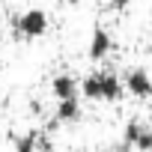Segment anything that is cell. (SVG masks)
I'll return each instance as SVG.
<instances>
[{"label":"cell","instance_id":"6da1fadb","mask_svg":"<svg viewBox=\"0 0 152 152\" xmlns=\"http://www.w3.org/2000/svg\"><path fill=\"white\" fill-rule=\"evenodd\" d=\"M12 27L24 36V39H39L48 33V12L45 9H27L24 15L12 18Z\"/></svg>","mask_w":152,"mask_h":152},{"label":"cell","instance_id":"7a4b0ae2","mask_svg":"<svg viewBox=\"0 0 152 152\" xmlns=\"http://www.w3.org/2000/svg\"><path fill=\"white\" fill-rule=\"evenodd\" d=\"M122 143L134 146L137 152H152V128H146L140 119H128L122 131Z\"/></svg>","mask_w":152,"mask_h":152},{"label":"cell","instance_id":"3957f363","mask_svg":"<svg viewBox=\"0 0 152 152\" xmlns=\"http://www.w3.org/2000/svg\"><path fill=\"white\" fill-rule=\"evenodd\" d=\"M125 93L134 96V99H149L152 96V78H149V72L143 66L128 69V75H125Z\"/></svg>","mask_w":152,"mask_h":152},{"label":"cell","instance_id":"277c9868","mask_svg":"<svg viewBox=\"0 0 152 152\" xmlns=\"http://www.w3.org/2000/svg\"><path fill=\"white\" fill-rule=\"evenodd\" d=\"M110 51H113V36H110L104 27H96L93 36H90V48H87L90 63H102V60H107Z\"/></svg>","mask_w":152,"mask_h":152},{"label":"cell","instance_id":"5b68a950","mask_svg":"<svg viewBox=\"0 0 152 152\" xmlns=\"http://www.w3.org/2000/svg\"><path fill=\"white\" fill-rule=\"evenodd\" d=\"M51 93H54V99L60 102V99H75V96H78L81 93V84L78 81H75L72 78V75H57V78L51 81Z\"/></svg>","mask_w":152,"mask_h":152},{"label":"cell","instance_id":"8992f818","mask_svg":"<svg viewBox=\"0 0 152 152\" xmlns=\"http://www.w3.org/2000/svg\"><path fill=\"white\" fill-rule=\"evenodd\" d=\"M125 93V81H119L113 72H102V102H119Z\"/></svg>","mask_w":152,"mask_h":152},{"label":"cell","instance_id":"52a82bcc","mask_svg":"<svg viewBox=\"0 0 152 152\" xmlns=\"http://www.w3.org/2000/svg\"><path fill=\"white\" fill-rule=\"evenodd\" d=\"M75 119H81V104H78V96H75V99H60V102H57L54 122H57V125H66V122H75Z\"/></svg>","mask_w":152,"mask_h":152},{"label":"cell","instance_id":"ba28073f","mask_svg":"<svg viewBox=\"0 0 152 152\" xmlns=\"http://www.w3.org/2000/svg\"><path fill=\"white\" fill-rule=\"evenodd\" d=\"M81 96L90 102H102V72H93L81 81Z\"/></svg>","mask_w":152,"mask_h":152},{"label":"cell","instance_id":"9c48e42d","mask_svg":"<svg viewBox=\"0 0 152 152\" xmlns=\"http://www.w3.org/2000/svg\"><path fill=\"white\" fill-rule=\"evenodd\" d=\"M36 149H39V134L36 131L15 137V152H36Z\"/></svg>","mask_w":152,"mask_h":152},{"label":"cell","instance_id":"30bf717a","mask_svg":"<svg viewBox=\"0 0 152 152\" xmlns=\"http://www.w3.org/2000/svg\"><path fill=\"white\" fill-rule=\"evenodd\" d=\"M107 3H110V6H113V9H125V6H128V3H131V0H107Z\"/></svg>","mask_w":152,"mask_h":152},{"label":"cell","instance_id":"8fae6325","mask_svg":"<svg viewBox=\"0 0 152 152\" xmlns=\"http://www.w3.org/2000/svg\"><path fill=\"white\" fill-rule=\"evenodd\" d=\"M116 152H134V146H128V143H125V146H122V149H116Z\"/></svg>","mask_w":152,"mask_h":152},{"label":"cell","instance_id":"7c38bea8","mask_svg":"<svg viewBox=\"0 0 152 152\" xmlns=\"http://www.w3.org/2000/svg\"><path fill=\"white\" fill-rule=\"evenodd\" d=\"M149 42H152V27H149Z\"/></svg>","mask_w":152,"mask_h":152}]
</instances>
